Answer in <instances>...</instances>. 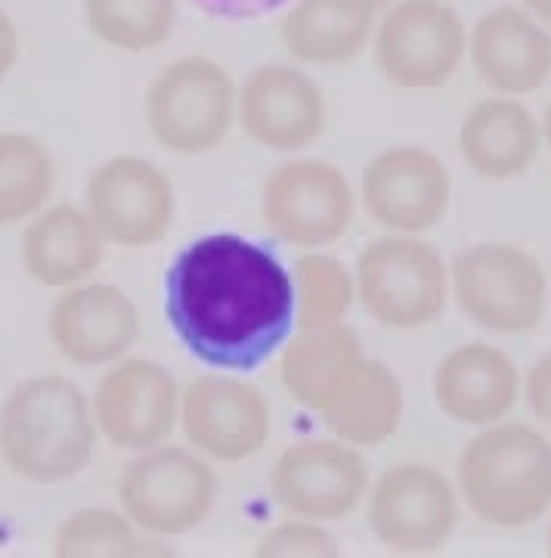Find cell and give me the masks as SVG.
<instances>
[{
	"instance_id": "13",
	"label": "cell",
	"mask_w": 551,
	"mask_h": 558,
	"mask_svg": "<svg viewBox=\"0 0 551 558\" xmlns=\"http://www.w3.org/2000/svg\"><path fill=\"white\" fill-rule=\"evenodd\" d=\"M180 388L156 360H121L97 385L94 418L102 438L119 450H149L174 432Z\"/></svg>"
},
{
	"instance_id": "6",
	"label": "cell",
	"mask_w": 551,
	"mask_h": 558,
	"mask_svg": "<svg viewBox=\"0 0 551 558\" xmlns=\"http://www.w3.org/2000/svg\"><path fill=\"white\" fill-rule=\"evenodd\" d=\"M217 499V475L186 447H149L124 465L119 478L121 512L156 537H177L201 527Z\"/></svg>"
},
{
	"instance_id": "33",
	"label": "cell",
	"mask_w": 551,
	"mask_h": 558,
	"mask_svg": "<svg viewBox=\"0 0 551 558\" xmlns=\"http://www.w3.org/2000/svg\"><path fill=\"white\" fill-rule=\"evenodd\" d=\"M524 7L530 10L532 20L551 25V0H524Z\"/></svg>"
},
{
	"instance_id": "25",
	"label": "cell",
	"mask_w": 551,
	"mask_h": 558,
	"mask_svg": "<svg viewBox=\"0 0 551 558\" xmlns=\"http://www.w3.org/2000/svg\"><path fill=\"white\" fill-rule=\"evenodd\" d=\"M57 165L50 149L28 134H0V227L32 218L50 199Z\"/></svg>"
},
{
	"instance_id": "4",
	"label": "cell",
	"mask_w": 551,
	"mask_h": 558,
	"mask_svg": "<svg viewBox=\"0 0 551 558\" xmlns=\"http://www.w3.org/2000/svg\"><path fill=\"white\" fill-rule=\"evenodd\" d=\"M356 295L384 329L409 332L431 326L450 295L446 260L431 242L409 233L381 236L356 260Z\"/></svg>"
},
{
	"instance_id": "12",
	"label": "cell",
	"mask_w": 551,
	"mask_h": 558,
	"mask_svg": "<svg viewBox=\"0 0 551 558\" xmlns=\"http://www.w3.org/2000/svg\"><path fill=\"white\" fill-rule=\"evenodd\" d=\"M270 490L295 519L338 521L369 494V469L344 440H301L276 459Z\"/></svg>"
},
{
	"instance_id": "28",
	"label": "cell",
	"mask_w": 551,
	"mask_h": 558,
	"mask_svg": "<svg viewBox=\"0 0 551 558\" xmlns=\"http://www.w3.org/2000/svg\"><path fill=\"white\" fill-rule=\"evenodd\" d=\"M295 323L301 329H319L344 323L354 307L356 282L351 270L332 255L307 252L295 260Z\"/></svg>"
},
{
	"instance_id": "26",
	"label": "cell",
	"mask_w": 551,
	"mask_h": 558,
	"mask_svg": "<svg viewBox=\"0 0 551 558\" xmlns=\"http://www.w3.org/2000/svg\"><path fill=\"white\" fill-rule=\"evenodd\" d=\"M84 16L109 47L127 53H143L171 38L177 25L174 0H84Z\"/></svg>"
},
{
	"instance_id": "1",
	"label": "cell",
	"mask_w": 551,
	"mask_h": 558,
	"mask_svg": "<svg viewBox=\"0 0 551 558\" xmlns=\"http://www.w3.org/2000/svg\"><path fill=\"white\" fill-rule=\"evenodd\" d=\"M164 311L183 348L211 369L252 373L295 329V279L260 242H189L164 277Z\"/></svg>"
},
{
	"instance_id": "30",
	"label": "cell",
	"mask_w": 551,
	"mask_h": 558,
	"mask_svg": "<svg viewBox=\"0 0 551 558\" xmlns=\"http://www.w3.org/2000/svg\"><path fill=\"white\" fill-rule=\"evenodd\" d=\"M527 403H530L532 416L551 425V351L536 360L527 373Z\"/></svg>"
},
{
	"instance_id": "20",
	"label": "cell",
	"mask_w": 551,
	"mask_h": 558,
	"mask_svg": "<svg viewBox=\"0 0 551 558\" xmlns=\"http://www.w3.org/2000/svg\"><path fill=\"white\" fill-rule=\"evenodd\" d=\"M369 354L351 326L301 329L297 339L282 348V385L292 398L322 416L329 403L363 373Z\"/></svg>"
},
{
	"instance_id": "27",
	"label": "cell",
	"mask_w": 551,
	"mask_h": 558,
	"mask_svg": "<svg viewBox=\"0 0 551 558\" xmlns=\"http://www.w3.org/2000/svg\"><path fill=\"white\" fill-rule=\"evenodd\" d=\"M168 553L161 543L139 539L134 521L124 512L109 509H81L62 521L53 537L57 558H131Z\"/></svg>"
},
{
	"instance_id": "9",
	"label": "cell",
	"mask_w": 551,
	"mask_h": 558,
	"mask_svg": "<svg viewBox=\"0 0 551 558\" xmlns=\"http://www.w3.org/2000/svg\"><path fill=\"white\" fill-rule=\"evenodd\" d=\"M369 531L396 556L437 553L458 521L453 484L431 465H394L369 490Z\"/></svg>"
},
{
	"instance_id": "11",
	"label": "cell",
	"mask_w": 551,
	"mask_h": 558,
	"mask_svg": "<svg viewBox=\"0 0 551 558\" xmlns=\"http://www.w3.org/2000/svg\"><path fill=\"white\" fill-rule=\"evenodd\" d=\"M260 208L279 240L319 248L347 233L354 220V190L335 165L297 159L279 165L267 178Z\"/></svg>"
},
{
	"instance_id": "17",
	"label": "cell",
	"mask_w": 551,
	"mask_h": 558,
	"mask_svg": "<svg viewBox=\"0 0 551 558\" xmlns=\"http://www.w3.org/2000/svg\"><path fill=\"white\" fill-rule=\"evenodd\" d=\"M139 336V311L119 286H72L50 311V339L75 366H102L127 354Z\"/></svg>"
},
{
	"instance_id": "34",
	"label": "cell",
	"mask_w": 551,
	"mask_h": 558,
	"mask_svg": "<svg viewBox=\"0 0 551 558\" xmlns=\"http://www.w3.org/2000/svg\"><path fill=\"white\" fill-rule=\"evenodd\" d=\"M356 7H363V10H369V13H378V10H384L391 0H351Z\"/></svg>"
},
{
	"instance_id": "3",
	"label": "cell",
	"mask_w": 551,
	"mask_h": 558,
	"mask_svg": "<svg viewBox=\"0 0 551 558\" xmlns=\"http://www.w3.org/2000/svg\"><path fill=\"white\" fill-rule=\"evenodd\" d=\"M458 487L492 527H530L551 509V444L521 422L487 425L458 459Z\"/></svg>"
},
{
	"instance_id": "8",
	"label": "cell",
	"mask_w": 551,
	"mask_h": 558,
	"mask_svg": "<svg viewBox=\"0 0 551 558\" xmlns=\"http://www.w3.org/2000/svg\"><path fill=\"white\" fill-rule=\"evenodd\" d=\"M465 25L443 0H400L378 25L381 75L406 90H431L453 78L465 53Z\"/></svg>"
},
{
	"instance_id": "15",
	"label": "cell",
	"mask_w": 551,
	"mask_h": 558,
	"mask_svg": "<svg viewBox=\"0 0 551 558\" xmlns=\"http://www.w3.org/2000/svg\"><path fill=\"white\" fill-rule=\"evenodd\" d=\"M363 202L375 223L415 236L443 220L453 202V180L428 149L391 146L366 165Z\"/></svg>"
},
{
	"instance_id": "31",
	"label": "cell",
	"mask_w": 551,
	"mask_h": 558,
	"mask_svg": "<svg viewBox=\"0 0 551 558\" xmlns=\"http://www.w3.org/2000/svg\"><path fill=\"white\" fill-rule=\"evenodd\" d=\"M20 57V35H16V25L13 20L0 10V78L10 75V69L16 65Z\"/></svg>"
},
{
	"instance_id": "7",
	"label": "cell",
	"mask_w": 551,
	"mask_h": 558,
	"mask_svg": "<svg viewBox=\"0 0 551 558\" xmlns=\"http://www.w3.org/2000/svg\"><path fill=\"white\" fill-rule=\"evenodd\" d=\"M236 116V87L205 57H186L161 69L146 94V124L152 137L177 156L217 149Z\"/></svg>"
},
{
	"instance_id": "19",
	"label": "cell",
	"mask_w": 551,
	"mask_h": 558,
	"mask_svg": "<svg viewBox=\"0 0 551 558\" xmlns=\"http://www.w3.org/2000/svg\"><path fill=\"white\" fill-rule=\"evenodd\" d=\"M521 376L512 357L492 344H458L433 369V398L458 425L487 428L517 403Z\"/></svg>"
},
{
	"instance_id": "22",
	"label": "cell",
	"mask_w": 551,
	"mask_h": 558,
	"mask_svg": "<svg viewBox=\"0 0 551 558\" xmlns=\"http://www.w3.org/2000/svg\"><path fill=\"white\" fill-rule=\"evenodd\" d=\"M458 146L477 178L512 180L521 178L539 156L542 128L524 102L492 97L468 109Z\"/></svg>"
},
{
	"instance_id": "23",
	"label": "cell",
	"mask_w": 551,
	"mask_h": 558,
	"mask_svg": "<svg viewBox=\"0 0 551 558\" xmlns=\"http://www.w3.org/2000/svg\"><path fill=\"white\" fill-rule=\"evenodd\" d=\"M372 22L375 13L351 0H297L282 20V44L301 62L338 65L366 47Z\"/></svg>"
},
{
	"instance_id": "14",
	"label": "cell",
	"mask_w": 551,
	"mask_h": 558,
	"mask_svg": "<svg viewBox=\"0 0 551 558\" xmlns=\"http://www.w3.org/2000/svg\"><path fill=\"white\" fill-rule=\"evenodd\" d=\"M180 425L189 444L220 462H242L270 438V403L264 391L233 376H198L180 395Z\"/></svg>"
},
{
	"instance_id": "24",
	"label": "cell",
	"mask_w": 551,
	"mask_h": 558,
	"mask_svg": "<svg viewBox=\"0 0 551 558\" xmlns=\"http://www.w3.org/2000/svg\"><path fill=\"white\" fill-rule=\"evenodd\" d=\"M403 410L406 395L394 369L369 357L363 373L329 403L322 422L335 432L338 440L351 447H378L394 438L403 422Z\"/></svg>"
},
{
	"instance_id": "36",
	"label": "cell",
	"mask_w": 551,
	"mask_h": 558,
	"mask_svg": "<svg viewBox=\"0 0 551 558\" xmlns=\"http://www.w3.org/2000/svg\"><path fill=\"white\" fill-rule=\"evenodd\" d=\"M549 556H551V531H549Z\"/></svg>"
},
{
	"instance_id": "18",
	"label": "cell",
	"mask_w": 551,
	"mask_h": 558,
	"mask_svg": "<svg viewBox=\"0 0 551 558\" xmlns=\"http://www.w3.org/2000/svg\"><path fill=\"white\" fill-rule=\"evenodd\" d=\"M472 62L495 94H530L551 75V35L527 10L495 7L474 25Z\"/></svg>"
},
{
	"instance_id": "32",
	"label": "cell",
	"mask_w": 551,
	"mask_h": 558,
	"mask_svg": "<svg viewBox=\"0 0 551 558\" xmlns=\"http://www.w3.org/2000/svg\"><path fill=\"white\" fill-rule=\"evenodd\" d=\"M215 10H226V13H248V10H264L273 7L279 0H205Z\"/></svg>"
},
{
	"instance_id": "16",
	"label": "cell",
	"mask_w": 551,
	"mask_h": 558,
	"mask_svg": "<svg viewBox=\"0 0 551 558\" xmlns=\"http://www.w3.org/2000/svg\"><path fill=\"white\" fill-rule=\"evenodd\" d=\"M238 124L245 137L273 153L307 149L322 137L329 106L310 75L292 65H260L236 94Z\"/></svg>"
},
{
	"instance_id": "10",
	"label": "cell",
	"mask_w": 551,
	"mask_h": 558,
	"mask_svg": "<svg viewBox=\"0 0 551 558\" xmlns=\"http://www.w3.org/2000/svg\"><path fill=\"white\" fill-rule=\"evenodd\" d=\"M174 211V183L149 159L115 156L87 180V215L106 242L146 248L168 236Z\"/></svg>"
},
{
	"instance_id": "2",
	"label": "cell",
	"mask_w": 551,
	"mask_h": 558,
	"mask_svg": "<svg viewBox=\"0 0 551 558\" xmlns=\"http://www.w3.org/2000/svg\"><path fill=\"white\" fill-rule=\"evenodd\" d=\"M97 418L65 376L20 381L0 410V457L32 484L78 478L97 450Z\"/></svg>"
},
{
	"instance_id": "21",
	"label": "cell",
	"mask_w": 551,
	"mask_h": 558,
	"mask_svg": "<svg viewBox=\"0 0 551 558\" xmlns=\"http://www.w3.org/2000/svg\"><path fill=\"white\" fill-rule=\"evenodd\" d=\"M106 255V240L78 205H53L32 220L22 233L25 274L50 289L78 286L97 274Z\"/></svg>"
},
{
	"instance_id": "35",
	"label": "cell",
	"mask_w": 551,
	"mask_h": 558,
	"mask_svg": "<svg viewBox=\"0 0 551 558\" xmlns=\"http://www.w3.org/2000/svg\"><path fill=\"white\" fill-rule=\"evenodd\" d=\"M542 137H546V143H549L551 149V102L549 109H546V121H542Z\"/></svg>"
},
{
	"instance_id": "29",
	"label": "cell",
	"mask_w": 551,
	"mask_h": 558,
	"mask_svg": "<svg viewBox=\"0 0 551 558\" xmlns=\"http://www.w3.org/2000/svg\"><path fill=\"white\" fill-rule=\"evenodd\" d=\"M335 537L316 521H289L267 531L257 543V558H335Z\"/></svg>"
},
{
	"instance_id": "5",
	"label": "cell",
	"mask_w": 551,
	"mask_h": 558,
	"mask_svg": "<svg viewBox=\"0 0 551 558\" xmlns=\"http://www.w3.org/2000/svg\"><path fill=\"white\" fill-rule=\"evenodd\" d=\"M453 292L465 317L495 336L532 332L549 307V279L527 248L477 242L453 258Z\"/></svg>"
}]
</instances>
